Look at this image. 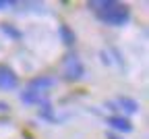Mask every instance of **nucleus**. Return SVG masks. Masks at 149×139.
I'll use <instances>...</instances> for the list:
<instances>
[{
	"mask_svg": "<svg viewBox=\"0 0 149 139\" xmlns=\"http://www.w3.org/2000/svg\"><path fill=\"white\" fill-rule=\"evenodd\" d=\"M0 112H8V104L6 102H0Z\"/></svg>",
	"mask_w": 149,
	"mask_h": 139,
	"instance_id": "11",
	"label": "nucleus"
},
{
	"mask_svg": "<svg viewBox=\"0 0 149 139\" xmlns=\"http://www.w3.org/2000/svg\"><path fill=\"white\" fill-rule=\"evenodd\" d=\"M106 123H108L112 129L120 131V133H130V131H133V125H130V121H128V118H124V116H120V114H112V116H108Z\"/></svg>",
	"mask_w": 149,
	"mask_h": 139,
	"instance_id": "6",
	"label": "nucleus"
},
{
	"mask_svg": "<svg viewBox=\"0 0 149 139\" xmlns=\"http://www.w3.org/2000/svg\"><path fill=\"white\" fill-rule=\"evenodd\" d=\"M56 85V77H52V75H40V77H33L31 81L27 83V87L29 89H37V91H48V89H52Z\"/></svg>",
	"mask_w": 149,
	"mask_h": 139,
	"instance_id": "5",
	"label": "nucleus"
},
{
	"mask_svg": "<svg viewBox=\"0 0 149 139\" xmlns=\"http://www.w3.org/2000/svg\"><path fill=\"white\" fill-rule=\"evenodd\" d=\"M62 73L68 81H79L85 77V65L77 54H66L62 60Z\"/></svg>",
	"mask_w": 149,
	"mask_h": 139,
	"instance_id": "2",
	"label": "nucleus"
},
{
	"mask_svg": "<svg viewBox=\"0 0 149 139\" xmlns=\"http://www.w3.org/2000/svg\"><path fill=\"white\" fill-rule=\"evenodd\" d=\"M108 139H120V137H114V135H110V137H108Z\"/></svg>",
	"mask_w": 149,
	"mask_h": 139,
	"instance_id": "12",
	"label": "nucleus"
},
{
	"mask_svg": "<svg viewBox=\"0 0 149 139\" xmlns=\"http://www.w3.org/2000/svg\"><path fill=\"white\" fill-rule=\"evenodd\" d=\"M17 87H19L17 73L10 67H6V65H0V89L10 91V89H17Z\"/></svg>",
	"mask_w": 149,
	"mask_h": 139,
	"instance_id": "3",
	"label": "nucleus"
},
{
	"mask_svg": "<svg viewBox=\"0 0 149 139\" xmlns=\"http://www.w3.org/2000/svg\"><path fill=\"white\" fill-rule=\"evenodd\" d=\"M0 29H2V33H6L10 39H15V42H21V39H23L21 29H17L13 23H0Z\"/></svg>",
	"mask_w": 149,
	"mask_h": 139,
	"instance_id": "9",
	"label": "nucleus"
},
{
	"mask_svg": "<svg viewBox=\"0 0 149 139\" xmlns=\"http://www.w3.org/2000/svg\"><path fill=\"white\" fill-rule=\"evenodd\" d=\"M58 33H60L62 44H66V46H72V44H74V31H72L66 23H60V25H58Z\"/></svg>",
	"mask_w": 149,
	"mask_h": 139,
	"instance_id": "8",
	"label": "nucleus"
},
{
	"mask_svg": "<svg viewBox=\"0 0 149 139\" xmlns=\"http://www.w3.org/2000/svg\"><path fill=\"white\" fill-rule=\"evenodd\" d=\"M93 13L97 15V19L106 25H124L130 19V11L122 2H114V0H93L87 4Z\"/></svg>",
	"mask_w": 149,
	"mask_h": 139,
	"instance_id": "1",
	"label": "nucleus"
},
{
	"mask_svg": "<svg viewBox=\"0 0 149 139\" xmlns=\"http://www.w3.org/2000/svg\"><path fill=\"white\" fill-rule=\"evenodd\" d=\"M116 104H118V108L124 110L126 114H137V112H139V102L133 100V98H128V95H120L118 100H116Z\"/></svg>",
	"mask_w": 149,
	"mask_h": 139,
	"instance_id": "7",
	"label": "nucleus"
},
{
	"mask_svg": "<svg viewBox=\"0 0 149 139\" xmlns=\"http://www.w3.org/2000/svg\"><path fill=\"white\" fill-rule=\"evenodd\" d=\"M21 102L23 104H27V106H42L44 102H48V98H46V93L44 91H37V89H29V87H25L23 91H21Z\"/></svg>",
	"mask_w": 149,
	"mask_h": 139,
	"instance_id": "4",
	"label": "nucleus"
},
{
	"mask_svg": "<svg viewBox=\"0 0 149 139\" xmlns=\"http://www.w3.org/2000/svg\"><path fill=\"white\" fill-rule=\"evenodd\" d=\"M13 2H8V0H0V8H8Z\"/></svg>",
	"mask_w": 149,
	"mask_h": 139,
	"instance_id": "10",
	"label": "nucleus"
}]
</instances>
